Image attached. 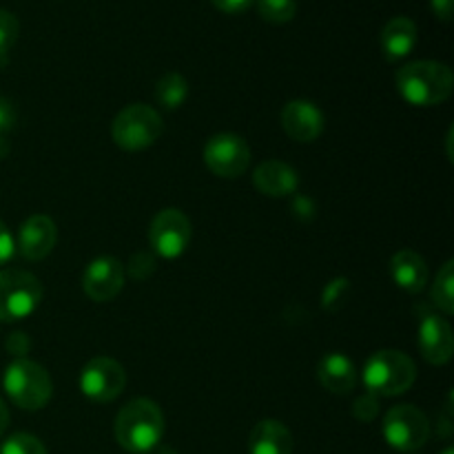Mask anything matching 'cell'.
<instances>
[{
  "mask_svg": "<svg viewBox=\"0 0 454 454\" xmlns=\"http://www.w3.org/2000/svg\"><path fill=\"white\" fill-rule=\"evenodd\" d=\"M417 344H419L426 362L433 364V366H443V364L450 362L454 355V337L446 317H439L433 310L421 309Z\"/></svg>",
  "mask_w": 454,
  "mask_h": 454,
  "instance_id": "11",
  "label": "cell"
},
{
  "mask_svg": "<svg viewBox=\"0 0 454 454\" xmlns=\"http://www.w3.org/2000/svg\"><path fill=\"white\" fill-rule=\"evenodd\" d=\"M397 91L412 106H437L452 96L450 67L434 60L408 62L395 75Z\"/></svg>",
  "mask_w": 454,
  "mask_h": 454,
  "instance_id": "1",
  "label": "cell"
},
{
  "mask_svg": "<svg viewBox=\"0 0 454 454\" xmlns=\"http://www.w3.org/2000/svg\"><path fill=\"white\" fill-rule=\"evenodd\" d=\"M29 346H31V341L27 340L25 333H13V335L7 340V348L12 350L13 355L27 353V350H29Z\"/></svg>",
  "mask_w": 454,
  "mask_h": 454,
  "instance_id": "31",
  "label": "cell"
},
{
  "mask_svg": "<svg viewBox=\"0 0 454 454\" xmlns=\"http://www.w3.org/2000/svg\"><path fill=\"white\" fill-rule=\"evenodd\" d=\"M348 293H350L348 279L346 278L333 279V282L326 286V291H324L322 306L326 310H340L341 306L346 304V300H348Z\"/></svg>",
  "mask_w": 454,
  "mask_h": 454,
  "instance_id": "25",
  "label": "cell"
},
{
  "mask_svg": "<svg viewBox=\"0 0 454 454\" xmlns=\"http://www.w3.org/2000/svg\"><path fill=\"white\" fill-rule=\"evenodd\" d=\"M430 300L443 315L454 313V262L448 260L437 273V279L430 291Z\"/></svg>",
  "mask_w": 454,
  "mask_h": 454,
  "instance_id": "21",
  "label": "cell"
},
{
  "mask_svg": "<svg viewBox=\"0 0 454 454\" xmlns=\"http://www.w3.org/2000/svg\"><path fill=\"white\" fill-rule=\"evenodd\" d=\"M43 301V284L29 270H0V322H20Z\"/></svg>",
  "mask_w": 454,
  "mask_h": 454,
  "instance_id": "6",
  "label": "cell"
},
{
  "mask_svg": "<svg viewBox=\"0 0 454 454\" xmlns=\"http://www.w3.org/2000/svg\"><path fill=\"white\" fill-rule=\"evenodd\" d=\"M253 184L260 193L269 198H286L293 195L300 186V176L293 167L282 160H266L253 173Z\"/></svg>",
  "mask_w": 454,
  "mask_h": 454,
  "instance_id": "15",
  "label": "cell"
},
{
  "mask_svg": "<svg viewBox=\"0 0 454 454\" xmlns=\"http://www.w3.org/2000/svg\"><path fill=\"white\" fill-rule=\"evenodd\" d=\"M58 239V229L51 217L31 215L27 217L18 231L16 248L25 260L40 262L53 251Z\"/></svg>",
  "mask_w": 454,
  "mask_h": 454,
  "instance_id": "13",
  "label": "cell"
},
{
  "mask_svg": "<svg viewBox=\"0 0 454 454\" xmlns=\"http://www.w3.org/2000/svg\"><path fill=\"white\" fill-rule=\"evenodd\" d=\"M381 433L390 448L399 452H412L428 443L430 421L412 403H399L386 412Z\"/></svg>",
  "mask_w": 454,
  "mask_h": 454,
  "instance_id": "7",
  "label": "cell"
},
{
  "mask_svg": "<svg viewBox=\"0 0 454 454\" xmlns=\"http://www.w3.org/2000/svg\"><path fill=\"white\" fill-rule=\"evenodd\" d=\"M381 53L386 60L397 62L406 58L417 44V25L406 16L390 18L381 29Z\"/></svg>",
  "mask_w": 454,
  "mask_h": 454,
  "instance_id": "17",
  "label": "cell"
},
{
  "mask_svg": "<svg viewBox=\"0 0 454 454\" xmlns=\"http://www.w3.org/2000/svg\"><path fill=\"white\" fill-rule=\"evenodd\" d=\"M251 454H293V434L282 421L262 419L248 437Z\"/></svg>",
  "mask_w": 454,
  "mask_h": 454,
  "instance_id": "18",
  "label": "cell"
},
{
  "mask_svg": "<svg viewBox=\"0 0 454 454\" xmlns=\"http://www.w3.org/2000/svg\"><path fill=\"white\" fill-rule=\"evenodd\" d=\"M430 7L439 20L448 22L452 18V0H430Z\"/></svg>",
  "mask_w": 454,
  "mask_h": 454,
  "instance_id": "32",
  "label": "cell"
},
{
  "mask_svg": "<svg viewBox=\"0 0 454 454\" xmlns=\"http://www.w3.org/2000/svg\"><path fill=\"white\" fill-rule=\"evenodd\" d=\"M155 270V260L149 255V253H137V255L131 257V264H129V275L133 279H146Z\"/></svg>",
  "mask_w": 454,
  "mask_h": 454,
  "instance_id": "28",
  "label": "cell"
},
{
  "mask_svg": "<svg viewBox=\"0 0 454 454\" xmlns=\"http://www.w3.org/2000/svg\"><path fill=\"white\" fill-rule=\"evenodd\" d=\"M257 13L270 25H284L295 18L297 0H257Z\"/></svg>",
  "mask_w": 454,
  "mask_h": 454,
  "instance_id": "22",
  "label": "cell"
},
{
  "mask_svg": "<svg viewBox=\"0 0 454 454\" xmlns=\"http://www.w3.org/2000/svg\"><path fill=\"white\" fill-rule=\"evenodd\" d=\"M7 397L22 411H40L53 395L51 375L31 359H16L7 366L3 377Z\"/></svg>",
  "mask_w": 454,
  "mask_h": 454,
  "instance_id": "4",
  "label": "cell"
},
{
  "mask_svg": "<svg viewBox=\"0 0 454 454\" xmlns=\"http://www.w3.org/2000/svg\"><path fill=\"white\" fill-rule=\"evenodd\" d=\"M0 454H47V448L43 446L38 437L27 433H16L3 443Z\"/></svg>",
  "mask_w": 454,
  "mask_h": 454,
  "instance_id": "24",
  "label": "cell"
},
{
  "mask_svg": "<svg viewBox=\"0 0 454 454\" xmlns=\"http://www.w3.org/2000/svg\"><path fill=\"white\" fill-rule=\"evenodd\" d=\"M7 426H9V411H7V406H4L3 399H0V437L4 434Z\"/></svg>",
  "mask_w": 454,
  "mask_h": 454,
  "instance_id": "33",
  "label": "cell"
},
{
  "mask_svg": "<svg viewBox=\"0 0 454 454\" xmlns=\"http://www.w3.org/2000/svg\"><path fill=\"white\" fill-rule=\"evenodd\" d=\"M124 286L122 262L111 255L96 257L82 273V291L93 301H111Z\"/></svg>",
  "mask_w": 454,
  "mask_h": 454,
  "instance_id": "12",
  "label": "cell"
},
{
  "mask_svg": "<svg viewBox=\"0 0 454 454\" xmlns=\"http://www.w3.org/2000/svg\"><path fill=\"white\" fill-rule=\"evenodd\" d=\"M191 222L180 208H164L153 217L149 229L151 248L164 260H176L191 244Z\"/></svg>",
  "mask_w": 454,
  "mask_h": 454,
  "instance_id": "8",
  "label": "cell"
},
{
  "mask_svg": "<svg viewBox=\"0 0 454 454\" xmlns=\"http://www.w3.org/2000/svg\"><path fill=\"white\" fill-rule=\"evenodd\" d=\"M13 255H16V242H13L7 224L0 220V266L7 264Z\"/></svg>",
  "mask_w": 454,
  "mask_h": 454,
  "instance_id": "29",
  "label": "cell"
},
{
  "mask_svg": "<svg viewBox=\"0 0 454 454\" xmlns=\"http://www.w3.org/2000/svg\"><path fill=\"white\" fill-rule=\"evenodd\" d=\"M164 122L158 111L149 105H129L115 115L111 124V137L124 151L149 149L162 136Z\"/></svg>",
  "mask_w": 454,
  "mask_h": 454,
  "instance_id": "5",
  "label": "cell"
},
{
  "mask_svg": "<svg viewBox=\"0 0 454 454\" xmlns=\"http://www.w3.org/2000/svg\"><path fill=\"white\" fill-rule=\"evenodd\" d=\"M362 380L375 397H397L412 388L417 368L415 362L399 350H377L368 357Z\"/></svg>",
  "mask_w": 454,
  "mask_h": 454,
  "instance_id": "3",
  "label": "cell"
},
{
  "mask_svg": "<svg viewBox=\"0 0 454 454\" xmlns=\"http://www.w3.org/2000/svg\"><path fill=\"white\" fill-rule=\"evenodd\" d=\"M18 18L7 9H0V67L7 65L9 51L18 40Z\"/></svg>",
  "mask_w": 454,
  "mask_h": 454,
  "instance_id": "23",
  "label": "cell"
},
{
  "mask_svg": "<svg viewBox=\"0 0 454 454\" xmlns=\"http://www.w3.org/2000/svg\"><path fill=\"white\" fill-rule=\"evenodd\" d=\"M186 96H189V82L184 80V75L177 74V71H168L155 84V100L158 105H162L164 109H180L184 105Z\"/></svg>",
  "mask_w": 454,
  "mask_h": 454,
  "instance_id": "20",
  "label": "cell"
},
{
  "mask_svg": "<svg viewBox=\"0 0 454 454\" xmlns=\"http://www.w3.org/2000/svg\"><path fill=\"white\" fill-rule=\"evenodd\" d=\"M211 3L224 13H239V12H247V9L253 4V0H211Z\"/></svg>",
  "mask_w": 454,
  "mask_h": 454,
  "instance_id": "30",
  "label": "cell"
},
{
  "mask_svg": "<svg viewBox=\"0 0 454 454\" xmlns=\"http://www.w3.org/2000/svg\"><path fill=\"white\" fill-rule=\"evenodd\" d=\"M127 386V372L122 364L111 357H93L80 372V390L96 403H109L120 397Z\"/></svg>",
  "mask_w": 454,
  "mask_h": 454,
  "instance_id": "9",
  "label": "cell"
},
{
  "mask_svg": "<svg viewBox=\"0 0 454 454\" xmlns=\"http://www.w3.org/2000/svg\"><path fill=\"white\" fill-rule=\"evenodd\" d=\"M442 454H454V450H452V448H446V450H443Z\"/></svg>",
  "mask_w": 454,
  "mask_h": 454,
  "instance_id": "34",
  "label": "cell"
},
{
  "mask_svg": "<svg viewBox=\"0 0 454 454\" xmlns=\"http://www.w3.org/2000/svg\"><path fill=\"white\" fill-rule=\"evenodd\" d=\"M13 124H16V109H13L12 100L0 98V158H4L9 151V145L7 140H4V136L12 131Z\"/></svg>",
  "mask_w": 454,
  "mask_h": 454,
  "instance_id": "26",
  "label": "cell"
},
{
  "mask_svg": "<svg viewBox=\"0 0 454 454\" xmlns=\"http://www.w3.org/2000/svg\"><path fill=\"white\" fill-rule=\"evenodd\" d=\"M282 127L295 142H315L324 131V114L309 100H291L282 109Z\"/></svg>",
  "mask_w": 454,
  "mask_h": 454,
  "instance_id": "14",
  "label": "cell"
},
{
  "mask_svg": "<svg viewBox=\"0 0 454 454\" xmlns=\"http://www.w3.org/2000/svg\"><path fill=\"white\" fill-rule=\"evenodd\" d=\"M317 380L328 393L348 395L357 386L355 364L341 353H328L317 366Z\"/></svg>",
  "mask_w": 454,
  "mask_h": 454,
  "instance_id": "19",
  "label": "cell"
},
{
  "mask_svg": "<svg viewBox=\"0 0 454 454\" xmlns=\"http://www.w3.org/2000/svg\"><path fill=\"white\" fill-rule=\"evenodd\" d=\"M204 164L220 177H239L251 164L247 140L235 133H217L204 145Z\"/></svg>",
  "mask_w": 454,
  "mask_h": 454,
  "instance_id": "10",
  "label": "cell"
},
{
  "mask_svg": "<svg viewBox=\"0 0 454 454\" xmlns=\"http://www.w3.org/2000/svg\"><path fill=\"white\" fill-rule=\"evenodd\" d=\"M353 415L355 419L364 421V424L372 421L377 415H380V397H375V395L371 393L357 397L353 403Z\"/></svg>",
  "mask_w": 454,
  "mask_h": 454,
  "instance_id": "27",
  "label": "cell"
},
{
  "mask_svg": "<svg viewBox=\"0 0 454 454\" xmlns=\"http://www.w3.org/2000/svg\"><path fill=\"white\" fill-rule=\"evenodd\" d=\"M115 442L131 454L155 450L164 434V415L151 399H133L118 412L114 424Z\"/></svg>",
  "mask_w": 454,
  "mask_h": 454,
  "instance_id": "2",
  "label": "cell"
},
{
  "mask_svg": "<svg viewBox=\"0 0 454 454\" xmlns=\"http://www.w3.org/2000/svg\"><path fill=\"white\" fill-rule=\"evenodd\" d=\"M390 275H393L395 284L399 288H403L406 293H421L428 284V264H426L424 257L419 253L411 251V248H403L397 251L390 257Z\"/></svg>",
  "mask_w": 454,
  "mask_h": 454,
  "instance_id": "16",
  "label": "cell"
}]
</instances>
